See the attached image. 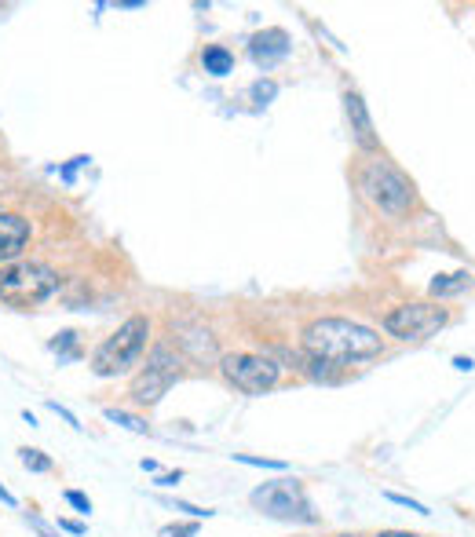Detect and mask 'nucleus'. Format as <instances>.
<instances>
[{
    "label": "nucleus",
    "mask_w": 475,
    "mask_h": 537,
    "mask_svg": "<svg viewBox=\"0 0 475 537\" xmlns=\"http://www.w3.org/2000/svg\"><path fill=\"white\" fill-rule=\"evenodd\" d=\"M304 348L311 358L344 366V362H362V358L380 355V337L373 329L348 322V318H318L304 329Z\"/></svg>",
    "instance_id": "nucleus-1"
},
{
    "label": "nucleus",
    "mask_w": 475,
    "mask_h": 537,
    "mask_svg": "<svg viewBox=\"0 0 475 537\" xmlns=\"http://www.w3.org/2000/svg\"><path fill=\"white\" fill-rule=\"evenodd\" d=\"M147 337H150L147 318L143 315L125 318V322L95 348L92 373L95 377H121V373H128L132 366H139V358L147 351Z\"/></svg>",
    "instance_id": "nucleus-2"
},
{
    "label": "nucleus",
    "mask_w": 475,
    "mask_h": 537,
    "mask_svg": "<svg viewBox=\"0 0 475 537\" xmlns=\"http://www.w3.org/2000/svg\"><path fill=\"white\" fill-rule=\"evenodd\" d=\"M59 289V271L37 260H19V264L0 267V300L8 307H37Z\"/></svg>",
    "instance_id": "nucleus-3"
},
{
    "label": "nucleus",
    "mask_w": 475,
    "mask_h": 537,
    "mask_svg": "<svg viewBox=\"0 0 475 537\" xmlns=\"http://www.w3.org/2000/svg\"><path fill=\"white\" fill-rule=\"evenodd\" d=\"M161 537H198V519L194 523H180V527H165Z\"/></svg>",
    "instance_id": "nucleus-19"
},
{
    "label": "nucleus",
    "mask_w": 475,
    "mask_h": 537,
    "mask_svg": "<svg viewBox=\"0 0 475 537\" xmlns=\"http://www.w3.org/2000/svg\"><path fill=\"white\" fill-rule=\"evenodd\" d=\"M106 421L121 424V428H128V432H136V435H147L150 432L147 421H139V417H132V413H125V410H106Z\"/></svg>",
    "instance_id": "nucleus-15"
},
{
    "label": "nucleus",
    "mask_w": 475,
    "mask_h": 537,
    "mask_svg": "<svg viewBox=\"0 0 475 537\" xmlns=\"http://www.w3.org/2000/svg\"><path fill=\"white\" fill-rule=\"evenodd\" d=\"M19 461L30 468V472H52L55 464H52V457H44V450H30V446H22L19 450Z\"/></svg>",
    "instance_id": "nucleus-14"
},
{
    "label": "nucleus",
    "mask_w": 475,
    "mask_h": 537,
    "mask_svg": "<svg viewBox=\"0 0 475 537\" xmlns=\"http://www.w3.org/2000/svg\"><path fill=\"white\" fill-rule=\"evenodd\" d=\"M391 501V505H402V508H410V512H428L424 505H417V501H410V497H402V494H384Z\"/></svg>",
    "instance_id": "nucleus-21"
},
{
    "label": "nucleus",
    "mask_w": 475,
    "mask_h": 537,
    "mask_svg": "<svg viewBox=\"0 0 475 537\" xmlns=\"http://www.w3.org/2000/svg\"><path fill=\"white\" fill-rule=\"evenodd\" d=\"M450 322V311L435 304H402L384 315V329L399 340H428Z\"/></svg>",
    "instance_id": "nucleus-7"
},
{
    "label": "nucleus",
    "mask_w": 475,
    "mask_h": 537,
    "mask_svg": "<svg viewBox=\"0 0 475 537\" xmlns=\"http://www.w3.org/2000/svg\"><path fill=\"white\" fill-rule=\"evenodd\" d=\"M475 285V278L468 271H454V274H439L432 282V296H457V293H465V289H472Z\"/></svg>",
    "instance_id": "nucleus-13"
},
{
    "label": "nucleus",
    "mask_w": 475,
    "mask_h": 537,
    "mask_svg": "<svg viewBox=\"0 0 475 537\" xmlns=\"http://www.w3.org/2000/svg\"><path fill=\"white\" fill-rule=\"evenodd\" d=\"M454 366L461 369V373H468V369H472L475 362H472V358H454Z\"/></svg>",
    "instance_id": "nucleus-28"
},
{
    "label": "nucleus",
    "mask_w": 475,
    "mask_h": 537,
    "mask_svg": "<svg viewBox=\"0 0 475 537\" xmlns=\"http://www.w3.org/2000/svg\"><path fill=\"white\" fill-rule=\"evenodd\" d=\"M234 461L249 464V468H271V472H285V461H267V457H249V453H234Z\"/></svg>",
    "instance_id": "nucleus-16"
},
{
    "label": "nucleus",
    "mask_w": 475,
    "mask_h": 537,
    "mask_svg": "<svg viewBox=\"0 0 475 537\" xmlns=\"http://www.w3.org/2000/svg\"><path fill=\"white\" fill-rule=\"evenodd\" d=\"M253 508H260L264 516L271 519H285V523H315V512H311V501H307L304 486L296 479H278V483L256 486L253 490Z\"/></svg>",
    "instance_id": "nucleus-5"
},
{
    "label": "nucleus",
    "mask_w": 475,
    "mask_h": 537,
    "mask_svg": "<svg viewBox=\"0 0 475 537\" xmlns=\"http://www.w3.org/2000/svg\"><path fill=\"white\" fill-rule=\"evenodd\" d=\"M63 497H66V505L77 508V512H85V516H88V512H92V501H88V497L81 494V490H66Z\"/></svg>",
    "instance_id": "nucleus-18"
},
{
    "label": "nucleus",
    "mask_w": 475,
    "mask_h": 537,
    "mask_svg": "<svg viewBox=\"0 0 475 537\" xmlns=\"http://www.w3.org/2000/svg\"><path fill=\"white\" fill-rule=\"evenodd\" d=\"M59 530H66V534H74V537H85L88 534L85 523H74V519H59Z\"/></svg>",
    "instance_id": "nucleus-22"
},
{
    "label": "nucleus",
    "mask_w": 475,
    "mask_h": 537,
    "mask_svg": "<svg viewBox=\"0 0 475 537\" xmlns=\"http://www.w3.org/2000/svg\"><path fill=\"white\" fill-rule=\"evenodd\" d=\"M249 52H253V59H256L260 66H271L275 59L289 55V33H285V30H264V33H256L253 44H249Z\"/></svg>",
    "instance_id": "nucleus-11"
},
{
    "label": "nucleus",
    "mask_w": 475,
    "mask_h": 537,
    "mask_svg": "<svg viewBox=\"0 0 475 537\" xmlns=\"http://www.w3.org/2000/svg\"><path fill=\"white\" fill-rule=\"evenodd\" d=\"M180 479H183V472H165V475L158 479V486H176Z\"/></svg>",
    "instance_id": "nucleus-25"
},
{
    "label": "nucleus",
    "mask_w": 475,
    "mask_h": 537,
    "mask_svg": "<svg viewBox=\"0 0 475 537\" xmlns=\"http://www.w3.org/2000/svg\"><path fill=\"white\" fill-rule=\"evenodd\" d=\"M201 70L209 77H227L234 70V55L223 48V44H209L205 52H201Z\"/></svg>",
    "instance_id": "nucleus-12"
},
{
    "label": "nucleus",
    "mask_w": 475,
    "mask_h": 537,
    "mask_svg": "<svg viewBox=\"0 0 475 537\" xmlns=\"http://www.w3.org/2000/svg\"><path fill=\"white\" fill-rule=\"evenodd\" d=\"M220 373L231 388L245 391V395H264L278 384V366L267 355H249V351H238V355H223Z\"/></svg>",
    "instance_id": "nucleus-6"
},
{
    "label": "nucleus",
    "mask_w": 475,
    "mask_h": 537,
    "mask_svg": "<svg viewBox=\"0 0 475 537\" xmlns=\"http://www.w3.org/2000/svg\"><path fill=\"white\" fill-rule=\"evenodd\" d=\"M275 92H278L275 81H260V85L253 88V95H256V99H260V103H267V99H275Z\"/></svg>",
    "instance_id": "nucleus-20"
},
{
    "label": "nucleus",
    "mask_w": 475,
    "mask_h": 537,
    "mask_svg": "<svg viewBox=\"0 0 475 537\" xmlns=\"http://www.w3.org/2000/svg\"><path fill=\"white\" fill-rule=\"evenodd\" d=\"M48 406H52V410L59 413V417H63V421L70 424V428H81V421H77V417H74V413H70V410H66V406H59V402H55V399L48 402Z\"/></svg>",
    "instance_id": "nucleus-23"
},
{
    "label": "nucleus",
    "mask_w": 475,
    "mask_h": 537,
    "mask_svg": "<svg viewBox=\"0 0 475 537\" xmlns=\"http://www.w3.org/2000/svg\"><path fill=\"white\" fill-rule=\"evenodd\" d=\"M26 523H30V527L37 530L41 537H59V530H55L52 523H44V519L37 516V512H26Z\"/></svg>",
    "instance_id": "nucleus-17"
},
{
    "label": "nucleus",
    "mask_w": 475,
    "mask_h": 537,
    "mask_svg": "<svg viewBox=\"0 0 475 537\" xmlns=\"http://www.w3.org/2000/svg\"><path fill=\"white\" fill-rule=\"evenodd\" d=\"M77 340V333H59V340H52V351H63V348H70Z\"/></svg>",
    "instance_id": "nucleus-24"
},
{
    "label": "nucleus",
    "mask_w": 475,
    "mask_h": 537,
    "mask_svg": "<svg viewBox=\"0 0 475 537\" xmlns=\"http://www.w3.org/2000/svg\"><path fill=\"white\" fill-rule=\"evenodd\" d=\"M176 377H180V355H172V348L158 344V348L150 351L147 369L132 380V399H136L139 406H154V402H161V395L176 384Z\"/></svg>",
    "instance_id": "nucleus-8"
},
{
    "label": "nucleus",
    "mask_w": 475,
    "mask_h": 537,
    "mask_svg": "<svg viewBox=\"0 0 475 537\" xmlns=\"http://www.w3.org/2000/svg\"><path fill=\"white\" fill-rule=\"evenodd\" d=\"M373 537H421V534H410V530H380Z\"/></svg>",
    "instance_id": "nucleus-27"
},
{
    "label": "nucleus",
    "mask_w": 475,
    "mask_h": 537,
    "mask_svg": "<svg viewBox=\"0 0 475 537\" xmlns=\"http://www.w3.org/2000/svg\"><path fill=\"white\" fill-rule=\"evenodd\" d=\"M344 110H348L355 143H359L362 150H370V154H373V150H380V139H377V132H373L370 110H366V103H362L359 92H344Z\"/></svg>",
    "instance_id": "nucleus-10"
},
{
    "label": "nucleus",
    "mask_w": 475,
    "mask_h": 537,
    "mask_svg": "<svg viewBox=\"0 0 475 537\" xmlns=\"http://www.w3.org/2000/svg\"><path fill=\"white\" fill-rule=\"evenodd\" d=\"M359 190L377 205L384 216L402 220L413 205V187L402 179V172H395L388 161H370L359 172Z\"/></svg>",
    "instance_id": "nucleus-4"
},
{
    "label": "nucleus",
    "mask_w": 475,
    "mask_h": 537,
    "mask_svg": "<svg viewBox=\"0 0 475 537\" xmlns=\"http://www.w3.org/2000/svg\"><path fill=\"white\" fill-rule=\"evenodd\" d=\"M0 501H4L8 508H19V497L11 494V490H4V486H0Z\"/></svg>",
    "instance_id": "nucleus-26"
},
{
    "label": "nucleus",
    "mask_w": 475,
    "mask_h": 537,
    "mask_svg": "<svg viewBox=\"0 0 475 537\" xmlns=\"http://www.w3.org/2000/svg\"><path fill=\"white\" fill-rule=\"evenodd\" d=\"M30 223L19 212H0V267L19 264V256L30 245Z\"/></svg>",
    "instance_id": "nucleus-9"
},
{
    "label": "nucleus",
    "mask_w": 475,
    "mask_h": 537,
    "mask_svg": "<svg viewBox=\"0 0 475 537\" xmlns=\"http://www.w3.org/2000/svg\"><path fill=\"white\" fill-rule=\"evenodd\" d=\"M344 537H348V534H344Z\"/></svg>",
    "instance_id": "nucleus-29"
}]
</instances>
